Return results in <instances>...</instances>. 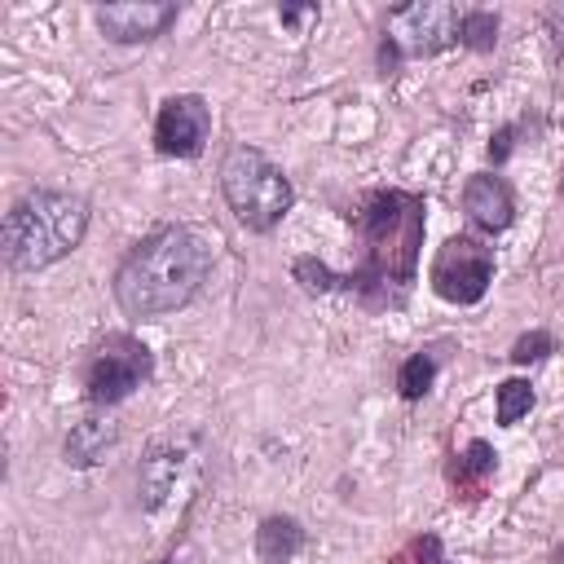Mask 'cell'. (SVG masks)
Listing matches in <instances>:
<instances>
[{"instance_id": "cell-1", "label": "cell", "mask_w": 564, "mask_h": 564, "mask_svg": "<svg viewBox=\"0 0 564 564\" xmlns=\"http://www.w3.org/2000/svg\"><path fill=\"white\" fill-rule=\"evenodd\" d=\"M207 273L212 242L185 225H167L123 256L115 273V300L128 317H167L203 291Z\"/></svg>"}, {"instance_id": "cell-2", "label": "cell", "mask_w": 564, "mask_h": 564, "mask_svg": "<svg viewBox=\"0 0 564 564\" xmlns=\"http://www.w3.org/2000/svg\"><path fill=\"white\" fill-rule=\"evenodd\" d=\"M357 234L366 242V256L348 286L366 304H401L419 269L423 198L405 189H375L357 212Z\"/></svg>"}, {"instance_id": "cell-3", "label": "cell", "mask_w": 564, "mask_h": 564, "mask_svg": "<svg viewBox=\"0 0 564 564\" xmlns=\"http://www.w3.org/2000/svg\"><path fill=\"white\" fill-rule=\"evenodd\" d=\"M88 229V203L66 189H31L4 216V260L18 273L57 264L79 247Z\"/></svg>"}, {"instance_id": "cell-4", "label": "cell", "mask_w": 564, "mask_h": 564, "mask_svg": "<svg viewBox=\"0 0 564 564\" xmlns=\"http://www.w3.org/2000/svg\"><path fill=\"white\" fill-rule=\"evenodd\" d=\"M220 189H225V203L238 216V225H247L256 234L273 229L291 212V203H295V189H291L286 172L273 167L256 145H234L225 154Z\"/></svg>"}, {"instance_id": "cell-5", "label": "cell", "mask_w": 564, "mask_h": 564, "mask_svg": "<svg viewBox=\"0 0 564 564\" xmlns=\"http://www.w3.org/2000/svg\"><path fill=\"white\" fill-rule=\"evenodd\" d=\"M458 4H445V0H414V4H401L388 13V26H383V70L397 66L401 57H432L441 48H449L458 40Z\"/></svg>"}, {"instance_id": "cell-6", "label": "cell", "mask_w": 564, "mask_h": 564, "mask_svg": "<svg viewBox=\"0 0 564 564\" xmlns=\"http://www.w3.org/2000/svg\"><path fill=\"white\" fill-rule=\"evenodd\" d=\"M198 480V436H163L145 449L137 467V494L150 516H167L189 498Z\"/></svg>"}, {"instance_id": "cell-7", "label": "cell", "mask_w": 564, "mask_h": 564, "mask_svg": "<svg viewBox=\"0 0 564 564\" xmlns=\"http://www.w3.org/2000/svg\"><path fill=\"white\" fill-rule=\"evenodd\" d=\"M154 375V357L137 335H106L84 370V388L93 405H115L132 397Z\"/></svg>"}, {"instance_id": "cell-8", "label": "cell", "mask_w": 564, "mask_h": 564, "mask_svg": "<svg viewBox=\"0 0 564 564\" xmlns=\"http://www.w3.org/2000/svg\"><path fill=\"white\" fill-rule=\"evenodd\" d=\"M494 282V251L476 238H449L432 260V291L449 304H476L485 300Z\"/></svg>"}, {"instance_id": "cell-9", "label": "cell", "mask_w": 564, "mask_h": 564, "mask_svg": "<svg viewBox=\"0 0 564 564\" xmlns=\"http://www.w3.org/2000/svg\"><path fill=\"white\" fill-rule=\"evenodd\" d=\"M212 137V106L198 93H176L159 106L154 119V150L167 159H194L203 154Z\"/></svg>"}, {"instance_id": "cell-10", "label": "cell", "mask_w": 564, "mask_h": 564, "mask_svg": "<svg viewBox=\"0 0 564 564\" xmlns=\"http://www.w3.org/2000/svg\"><path fill=\"white\" fill-rule=\"evenodd\" d=\"M176 22L172 0H119V4H97V26L115 44H141L163 35Z\"/></svg>"}, {"instance_id": "cell-11", "label": "cell", "mask_w": 564, "mask_h": 564, "mask_svg": "<svg viewBox=\"0 0 564 564\" xmlns=\"http://www.w3.org/2000/svg\"><path fill=\"white\" fill-rule=\"evenodd\" d=\"M463 212H467V220H471L476 229L498 234V229L511 225L516 198H511L507 181H498V176H471L467 189H463Z\"/></svg>"}, {"instance_id": "cell-12", "label": "cell", "mask_w": 564, "mask_h": 564, "mask_svg": "<svg viewBox=\"0 0 564 564\" xmlns=\"http://www.w3.org/2000/svg\"><path fill=\"white\" fill-rule=\"evenodd\" d=\"M115 441H119V427H115L110 414H84V419L66 432L62 454H66L70 467H97V463L115 449Z\"/></svg>"}, {"instance_id": "cell-13", "label": "cell", "mask_w": 564, "mask_h": 564, "mask_svg": "<svg viewBox=\"0 0 564 564\" xmlns=\"http://www.w3.org/2000/svg\"><path fill=\"white\" fill-rule=\"evenodd\" d=\"M304 551V529L291 516H264L256 529V555L260 564H291Z\"/></svg>"}, {"instance_id": "cell-14", "label": "cell", "mask_w": 564, "mask_h": 564, "mask_svg": "<svg viewBox=\"0 0 564 564\" xmlns=\"http://www.w3.org/2000/svg\"><path fill=\"white\" fill-rule=\"evenodd\" d=\"M432 379H436V357H432V352H414V357L401 361L397 392H401L405 401H419V397L432 388Z\"/></svg>"}, {"instance_id": "cell-15", "label": "cell", "mask_w": 564, "mask_h": 564, "mask_svg": "<svg viewBox=\"0 0 564 564\" xmlns=\"http://www.w3.org/2000/svg\"><path fill=\"white\" fill-rule=\"evenodd\" d=\"M494 40H498V13H489V9H467L463 22H458V44H467V48H476V53H489Z\"/></svg>"}, {"instance_id": "cell-16", "label": "cell", "mask_w": 564, "mask_h": 564, "mask_svg": "<svg viewBox=\"0 0 564 564\" xmlns=\"http://www.w3.org/2000/svg\"><path fill=\"white\" fill-rule=\"evenodd\" d=\"M291 273H295V282L304 286V291H313V295H330V291H339V286H348V278H339V273H330L317 256H300L295 264H291Z\"/></svg>"}, {"instance_id": "cell-17", "label": "cell", "mask_w": 564, "mask_h": 564, "mask_svg": "<svg viewBox=\"0 0 564 564\" xmlns=\"http://www.w3.org/2000/svg\"><path fill=\"white\" fill-rule=\"evenodd\" d=\"M533 410V388H529V379H507V383H498V423H520L524 414Z\"/></svg>"}, {"instance_id": "cell-18", "label": "cell", "mask_w": 564, "mask_h": 564, "mask_svg": "<svg viewBox=\"0 0 564 564\" xmlns=\"http://www.w3.org/2000/svg\"><path fill=\"white\" fill-rule=\"evenodd\" d=\"M551 348H555V339H551L546 330H529V335H520V339L511 344V361H516V366H529V361H542Z\"/></svg>"}, {"instance_id": "cell-19", "label": "cell", "mask_w": 564, "mask_h": 564, "mask_svg": "<svg viewBox=\"0 0 564 564\" xmlns=\"http://www.w3.org/2000/svg\"><path fill=\"white\" fill-rule=\"evenodd\" d=\"M485 471H494V449L485 441H471L467 454H463V463H458V480H476Z\"/></svg>"}, {"instance_id": "cell-20", "label": "cell", "mask_w": 564, "mask_h": 564, "mask_svg": "<svg viewBox=\"0 0 564 564\" xmlns=\"http://www.w3.org/2000/svg\"><path fill=\"white\" fill-rule=\"evenodd\" d=\"M546 26H551V40H555V48L564 57V4H551L546 9Z\"/></svg>"}, {"instance_id": "cell-21", "label": "cell", "mask_w": 564, "mask_h": 564, "mask_svg": "<svg viewBox=\"0 0 564 564\" xmlns=\"http://www.w3.org/2000/svg\"><path fill=\"white\" fill-rule=\"evenodd\" d=\"M511 137H516L511 128H498V132H494V141H489V159H494V163H502V159L511 154Z\"/></svg>"}, {"instance_id": "cell-22", "label": "cell", "mask_w": 564, "mask_h": 564, "mask_svg": "<svg viewBox=\"0 0 564 564\" xmlns=\"http://www.w3.org/2000/svg\"><path fill=\"white\" fill-rule=\"evenodd\" d=\"M308 18H317V4H304V9L286 4V9H282V22H291V26H300V22H308Z\"/></svg>"}, {"instance_id": "cell-23", "label": "cell", "mask_w": 564, "mask_h": 564, "mask_svg": "<svg viewBox=\"0 0 564 564\" xmlns=\"http://www.w3.org/2000/svg\"><path fill=\"white\" fill-rule=\"evenodd\" d=\"M555 564H564V546H555Z\"/></svg>"}, {"instance_id": "cell-24", "label": "cell", "mask_w": 564, "mask_h": 564, "mask_svg": "<svg viewBox=\"0 0 564 564\" xmlns=\"http://www.w3.org/2000/svg\"><path fill=\"white\" fill-rule=\"evenodd\" d=\"M560 123H564V115H560Z\"/></svg>"}]
</instances>
